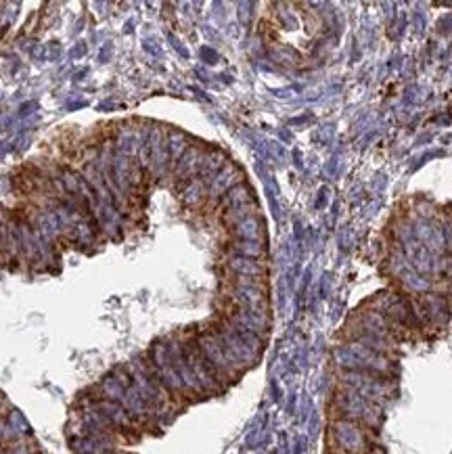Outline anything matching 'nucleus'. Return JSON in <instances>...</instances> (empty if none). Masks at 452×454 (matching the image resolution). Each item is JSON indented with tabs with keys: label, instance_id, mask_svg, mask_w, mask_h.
Wrapping results in <instances>:
<instances>
[{
	"label": "nucleus",
	"instance_id": "obj_1",
	"mask_svg": "<svg viewBox=\"0 0 452 454\" xmlns=\"http://www.w3.org/2000/svg\"><path fill=\"white\" fill-rule=\"evenodd\" d=\"M377 431L345 418H333L327 429V441L337 454H375Z\"/></svg>",
	"mask_w": 452,
	"mask_h": 454
},
{
	"label": "nucleus",
	"instance_id": "obj_2",
	"mask_svg": "<svg viewBox=\"0 0 452 454\" xmlns=\"http://www.w3.org/2000/svg\"><path fill=\"white\" fill-rule=\"evenodd\" d=\"M333 408L337 410V416L333 418H345L373 431H377L383 425V406L362 398L350 387L339 385L333 398Z\"/></svg>",
	"mask_w": 452,
	"mask_h": 454
},
{
	"label": "nucleus",
	"instance_id": "obj_3",
	"mask_svg": "<svg viewBox=\"0 0 452 454\" xmlns=\"http://www.w3.org/2000/svg\"><path fill=\"white\" fill-rule=\"evenodd\" d=\"M414 306L421 310V312H416L419 322H421V316H423V320H429V322H433V324H444V322H448V318H450L448 302H446L442 295L425 293Z\"/></svg>",
	"mask_w": 452,
	"mask_h": 454
},
{
	"label": "nucleus",
	"instance_id": "obj_4",
	"mask_svg": "<svg viewBox=\"0 0 452 454\" xmlns=\"http://www.w3.org/2000/svg\"><path fill=\"white\" fill-rule=\"evenodd\" d=\"M233 228H235V235L239 237V241H262V237H264V224L256 216L239 222Z\"/></svg>",
	"mask_w": 452,
	"mask_h": 454
},
{
	"label": "nucleus",
	"instance_id": "obj_5",
	"mask_svg": "<svg viewBox=\"0 0 452 454\" xmlns=\"http://www.w3.org/2000/svg\"><path fill=\"white\" fill-rule=\"evenodd\" d=\"M228 266H231V270H235V272L241 274V276L258 279L260 274H264V268H262L256 260H251V258H233V260L228 262Z\"/></svg>",
	"mask_w": 452,
	"mask_h": 454
},
{
	"label": "nucleus",
	"instance_id": "obj_6",
	"mask_svg": "<svg viewBox=\"0 0 452 454\" xmlns=\"http://www.w3.org/2000/svg\"><path fill=\"white\" fill-rule=\"evenodd\" d=\"M444 230V241H446V249H452V222H446L442 226Z\"/></svg>",
	"mask_w": 452,
	"mask_h": 454
}]
</instances>
